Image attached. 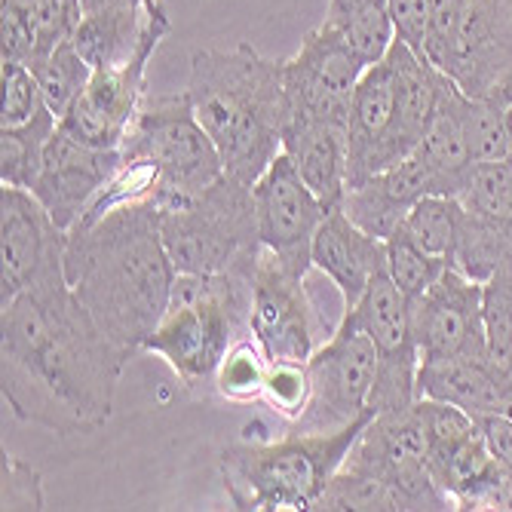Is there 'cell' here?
Wrapping results in <instances>:
<instances>
[{"mask_svg":"<svg viewBox=\"0 0 512 512\" xmlns=\"http://www.w3.org/2000/svg\"><path fill=\"white\" fill-rule=\"evenodd\" d=\"M126 362L68 279L0 307V393L25 424L59 436L96 433L111 421Z\"/></svg>","mask_w":512,"mask_h":512,"instance_id":"1","label":"cell"},{"mask_svg":"<svg viewBox=\"0 0 512 512\" xmlns=\"http://www.w3.org/2000/svg\"><path fill=\"white\" fill-rule=\"evenodd\" d=\"M175 276L154 200L120 203L68 230V286L129 359L145 350L160 325Z\"/></svg>","mask_w":512,"mask_h":512,"instance_id":"2","label":"cell"},{"mask_svg":"<svg viewBox=\"0 0 512 512\" xmlns=\"http://www.w3.org/2000/svg\"><path fill=\"white\" fill-rule=\"evenodd\" d=\"M188 96L234 178L255 184L283 154L292 117L283 62L264 59L249 43L200 50L191 56Z\"/></svg>","mask_w":512,"mask_h":512,"instance_id":"3","label":"cell"},{"mask_svg":"<svg viewBox=\"0 0 512 512\" xmlns=\"http://www.w3.org/2000/svg\"><path fill=\"white\" fill-rule=\"evenodd\" d=\"M252 335V270L178 273L169 307L145 350L160 353L184 387L215 378L237 341Z\"/></svg>","mask_w":512,"mask_h":512,"instance_id":"4","label":"cell"},{"mask_svg":"<svg viewBox=\"0 0 512 512\" xmlns=\"http://www.w3.org/2000/svg\"><path fill=\"white\" fill-rule=\"evenodd\" d=\"M375 411L332 433H289L279 442H237L221 451V479L237 509H313Z\"/></svg>","mask_w":512,"mask_h":512,"instance_id":"5","label":"cell"},{"mask_svg":"<svg viewBox=\"0 0 512 512\" xmlns=\"http://www.w3.org/2000/svg\"><path fill=\"white\" fill-rule=\"evenodd\" d=\"M160 237L178 273L255 270L261 240L252 184L224 172L197 197L160 209Z\"/></svg>","mask_w":512,"mask_h":512,"instance_id":"6","label":"cell"},{"mask_svg":"<svg viewBox=\"0 0 512 512\" xmlns=\"http://www.w3.org/2000/svg\"><path fill=\"white\" fill-rule=\"evenodd\" d=\"M120 154L123 163H148L157 169V191L151 197L157 209L197 197L227 172L188 89L172 96H145Z\"/></svg>","mask_w":512,"mask_h":512,"instance_id":"7","label":"cell"},{"mask_svg":"<svg viewBox=\"0 0 512 512\" xmlns=\"http://www.w3.org/2000/svg\"><path fill=\"white\" fill-rule=\"evenodd\" d=\"M310 378V399L295 421V433H332L362 414L378 371V350L353 310H344L338 329L304 362Z\"/></svg>","mask_w":512,"mask_h":512,"instance_id":"8","label":"cell"},{"mask_svg":"<svg viewBox=\"0 0 512 512\" xmlns=\"http://www.w3.org/2000/svg\"><path fill=\"white\" fill-rule=\"evenodd\" d=\"M166 34H169V16L157 0H151L145 34H142V43H138V50L123 65L92 71L86 92L59 120V126L83 145L120 151L138 108H142V99L148 96L145 92L148 62L154 59L157 46Z\"/></svg>","mask_w":512,"mask_h":512,"instance_id":"9","label":"cell"},{"mask_svg":"<svg viewBox=\"0 0 512 512\" xmlns=\"http://www.w3.org/2000/svg\"><path fill=\"white\" fill-rule=\"evenodd\" d=\"M427 454L430 439L424 427V414L421 405L411 402L405 408L378 411L371 417L359 439L353 442L350 454L344 457V463L393 482L405 494L411 512L454 509V500L430 476Z\"/></svg>","mask_w":512,"mask_h":512,"instance_id":"10","label":"cell"},{"mask_svg":"<svg viewBox=\"0 0 512 512\" xmlns=\"http://www.w3.org/2000/svg\"><path fill=\"white\" fill-rule=\"evenodd\" d=\"M325 322L307 292V276L261 246L252 270V338L270 362H307ZM329 335V332H325Z\"/></svg>","mask_w":512,"mask_h":512,"instance_id":"11","label":"cell"},{"mask_svg":"<svg viewBox=\"0 0 512 512\" xmlns=\"http://www.w3.org/2000/svg\"><path fill=\"white\" fill-rule=\"evenodd\" d=\"M362 329L371 335L378 350V371L371 384L368 408L390 411L417 402V368H421V347L414 338L411 301L396 289L387 270L368 283L356 307H350Z\"/></svg>","mask_w":512,"mask_h":512,"instance_id":"12","label":"cell"},{"mask_svg":"<svg viewBox=\"0 0 512 512\" xmlns=\"http://www.w3.org/2000/svg\"><path fill=\"white\" fill-rule=\"evenodd\" d=\"M65 246L68 230H62L43 203L25 191L4 184L0 191V307L22 292L65 279Z\"/></svg>","mask_w":512,"mask_h":512,"instance_id":"13","label":"cell"},{"mask_svg":"<svg viewBox=\"0 0 512 512\" xmlns=\"http://www.w3.org/2000/svg\"><path fill=\"white\" fill-rule=\"evenodd\" d=\"M368 62L332 28L319 25L301 40V50L283 62L292 117L350 123L353 92Z\"/></svg>","mask_w":512,"mask_h":512,"instance_id":"14","label":"cell"},{"mask_svg":"<svg viewBox=\"0 0 512 512\" xmlns=\"http://www.w3.org/2000/svg\"><path fill=\"white\" fill-rule=\"evenodd\" d=\"M252 197L261 246L289 270L307 276L313 267V237L329 209L307 188V181L286 154H279L252 184Z\"/></svg>","mask_w":512,"mask_h":512,"instance_id":"15","label":"cell"},{"mask_svg":"<svg viewBox=\"0 0 512 512\" xmlns=\"http://www.w3.org/2000/svg\"><path fill=\"white\" fill-rule=\"evenodd\" d=\"M411 322L421 359L488 353L482 283L454 267H448L421 298L411 301Z\"/></svg>","mask_w":512,"mask_h":512,"instance_id":"16","label":"cell"},{"mask_svg":"<svg viewBox=\"0 0 512 512\" xmlns=\"http://www.w3.org/2000/svg\"><path fill=\"white\" fill-rule=\"evenodd\" d=\"M512 65V0H463L436 68L460 92L482 99Z\"/></svg>","mask_w":512,"mask_h":512,"instance_id":"17","label":"cell"},{"mask_svg":"<svg viewBox=\"0 0 512 512\" xmlns=\"http://www.w3.org/2000/svg\"><path fill=\"white\" fill-rule=\"evenodd\" d=\"M123 154L77 142L62 126L43 151L40 172L31 184V194L43 203L62 230H71L83 209L120 172Z\"/></svg>","mask_w":512,"mask_h":512,"instance_id":"18","label":"cell"},{"mask_svg":"<svg viewBox=\"0 0 512 512\" xmlns=\"http://www.w3.org/2000/svg\"><path fill=\"white\" fill-rule=\"evenodd\" d=\"M396 74L390 56L371 62L353 92L347 123V191L396 163Z\"/></svg>","mask_w":512,"mask_h":512,"instance_id":"19","label":"cell"},{"mask_svg":"<svg viewBox=\"0 0 512 512\" xmlns=\"http://www.w3.org/2000/svg\"><path fill=\"white\" fill-rule=\"evenodd\" d=\"M417 396L451 402L473 417H512V371H506L488 353L457 359H421Z\"/></svg>","mask_w":512,"mask_h":512,"instance_id":"20","label":"cell"},{"mask_svg":"<svg viewBox=\"0 0 512 512\" xmlns=\"http://www.w3.org/2000/svg\"><path fill=\"white\" fill-rule=\"evenodd\" d=\"M313 267L332 279L344 298V310H350L371 279L387 270V240L371 237L344 209H329L313 237Z\"/></svg>","mask_w":512,"mask_h":512,"instance_id":"21","label":"cell"},{"mask_svg":"<svg viewBox=\"0 0 512 512\" xmlns=\"http://www.w3.org/2000/svg\"><path fill=\"white\" fill-rule=\"evenodd\" d=\"M424 197H433L430 178L421 160L411 154L402 163L350 188L344 194L341 209L347 212L353 224L368 230L371 237L390 240L396 234V227L402 224V218L408 215V209Z\"/></svg>","mask_w":512,"mask_h":512,"instance_id":"22","label":"cell"},{"mask_svg":"<svg viewBox=\"0 0 512 512\" xmlns=\"http://www.w3.org/2000/svg\"><path fill=\"white\" fill-rule=\"evenodd\" d=\"M283 154L295 163L325 209H341L347 194V126L289 117Z\"/></svg>","mask_w":512,"mask_h":512,"instance_id":"23","label":"cell"},{"mask_svg":"<svg viewBox=\"0 0 512 512\" xmlns=\"http://www.w3.org/2000/svg\"><path fill=\"white\" fill-rule=\"evenodd\" d=\"M148 4H138V0H80V16L68 40L92 65V71L123 65L142 43Z\"/></svg>","mask_w":512,"mask_h":512,"instance_id":"24","label":"cell"},{"mask_svg":"<svg viewBox=\"0 0 512 512\" xmlns=\"http://www.w3.org/2000/svg\"><path fill=\"white\" fill-rule=\"evenodd\" d=\"M460 102H463V92L451 80L430 132L424 135V142L414 148V157L421 160V166L430 178L433 197H460L473 169L479 166L470 151L467 132H463Z\"/></svg>","mask_w":512,"mask_h":512,"instance_id":"25","label":"cell"},{"mask_svg":"<svg viewBox=\"0 0 512 512\" xmlns=\"http://www.w3.org/2000/svg\"><path fill=\"white\" fill-rule=\"evenodd\" d=\"M325 25H332L368 65L381 62L396 40L390 0H329Z\"/></svg>","mask_w":512,"mask_h":512,"instance_id":"26","label":"cell"},{"mask_svg":"<svg viewBox=\"0 0 512 512\" xmlns=\"http://www.w3.org/2000/svg\"><path fill=\"white\" fill-rule=\"evenodd\" d=\"M313 509L319 512H347V509H359V512H411L405 494L359 467H347L341 463V470L329 479L325 491L319 494V500L313 503Z\"/></svg>","mask_w":512,"mask_h":512,"instance_id":"27","label":"cell"},{"mask_svg":"<svg viewBox=\"0 0 512 512\" xmlns=\"http://www.w3.org/2000/svg\"><path fill=\"white\" fill-rule=\"evenodd\" d=\"M56 129L59 117L50 108L19 129H0V181L10 184V188L31 191L43 163V151Z\"/></svg>","mask_w":512,"mask_h":512,"instance_id":"28","label":"cell"},{"mask_svg":"<svg viewBox=\"0 0 512 512\" xmlns=\"http://www.w3.org/2000/svg\"><path fill=\"white\" fill-rule=\"evenodd\" d=\"M512 264V246L500 234L494 224L485 218L463 209L460 212V227H457V243L451 255V267L460 270L463 276L476 279V283H488V279L503 267Z\"/></svg>","mask_w":512,"mask_h":512,"instance_id":"29","label":"cell"},{"mask_svg":"<svg viewBox=\"0 0 512 512\" xmlns=\"http://www.w3.org/2000/svg\"><path fill=\"white\" fill-rule=\"evenodd\" d=\"M460 212H463V206L457 197H424L408 209V215L396 227V234H402L408 243L424 249L427 255L451 264Z\"/></svg>","mask_w":512,"mask_h":512,"instance_id":"30","label":"cell"},{"mask_svg":"<svg viewBox=\"0 0 512 512\" xmlns=\"http://www.w3.org/2000/svg\"><path fill=\"white\" fill-rule=\"evenodd\" d=\"M457 200L467 212L494 224L512 246V163H479Z\"/></svg>","mask_w":512,"mask_h":512,"instance_id":"31","label":"cell"},{"mask_svg":"<svg viewBox=\"0 0 512 512\" xmlns=\"http://www.w3.org/2000/svg\"><path fill=\"white\" fill-rule=\"evenodd\" d=\"M34 74H37L46 108L62 120L86 92L92 80V65L74 50L71 40H62L56 50L34 68Z\"/></svg>","mask_w":512,"mask_h":512,"instance_id":"32","label":"cell"},{"mask_svg":"<svg viewBox=\"0 0 512 512\" xmlns=\"http://www.w3.org/2000/svg\"><path fill=\"white\" fill-rule=\"evenodd\" d=\"M267 365L270 359L258 347V341L243 338L230 347L224 362L215 371L218 393L234 399V402H252L264 396V381H267Z\"/></svg>","mask_w":512,"mask_h":512,"instance_id":"33","label":"cell"},{"mask_svg":"<svg viewBox=\"0 0 512 512\" xmlns=\"http://www.w3.org/2000/svg\"><path fill=\"white\" fill-rule=\"evenodd\" d=\"M482 301L488 356L512 371V264H503L488 283H482Z\"/></svg>","mask_w":512,"mask_h":512,"instance_id":"34","label":"cell"},{"mask_svg":"<svg viewBox=\"0 0 512 512\" xmlns=\"http://www.w3.org/2000/svg\"><path fill=\"white\" fill-rule=\"evenodd\" d=\"M448 267V261L427 255L424 249L408 243L402 234H393L387 240V273L408 301L421 298Z\"/></svg>","mask_w":512,"mask_h":512,"instance_id":"35","label":"cell"},{"mask_svg":"<svg viewBox=\"0 0 512 512\" xmlns=\"http://www.w3.org/2000/svg\"><path fill=\"white\" fill-rule=\"evenodd\" d=\"M460 120H463V132H467V142H470L476 163H512L509 135L494 105H488L485 99H470L467 92H463Z\"/></svg>","mask_w":512,"mask_h":512,"instance_id":"36","label":"cell"},{"mask_svg":"<svg viewBox=\"0 0 512 512\" xmlns=\"http://www.w3.org/2000/svg\"><path fill=\"white\" fill-rule=\"evenodd\" d=\"M4 4H13L31 22L40 62L50 56L62 40L71 37L74 22L80 16V0H4Z\"/></svg>","mask_w":512,"mask_h":512,"instance_id":"37","label":"cell"},{"mask_svg":"<svg viewBox=\"0 0 512 512\" xmlns=\"http://www.w3.org/2000/svg\"><path fill=\"white\" fill-rule=\"evenodd\" d=\"M46 111L43 92L37 74L25 65L4 62V114H0V129H19Z\"/></svg>","mask_w":512,"mask_h":512,"instance_id":"38","label":"cell"},{"mask_svg":"<svg viewBox=\"0 0 512 512\" xmlns=\"http://www.w3.org/2000/svg\"><path fill=\"white\" fill-rule=\"evenodd\" d=\"M264 399L276 414L289 417L295 424L307 408L310 399V378L307 365L301 362H270L267 365V381H264Z\"/></svg>","mask_w":512,"mask_h":512,"instance_id":"39","label":"cell"},{"mask_svg":"<svg viewBox=\"0 0 512 512\" xmlns=\"http://www.w3.org/2000/svg\"><path fill=\"white\" fill-rule=\"evenodd\" d=\"M0 476H4V485H0V509H43V485L37 470H31L28 463H22L19 457L4 451V463H0Z\"/></svg>","mask_w":512,"mask_h":512,"instance_id":"40","label":"cell"},{"mask_svg":"<svg viewBox=\"0 0 512 512\" xmlns=\"http://www.w3.org/2000/svg\"><path fill=\"white\" fill-rule=\"evenodd\" d=\"M0 59L25 65L31 71L40 62V50H37V37H34L31 22L13 4H4V0H0Z\"/></svg>","mask_w":512,"mask_h":512,"instance_id":"41","label":"cell"},{"mask_svg":"<svg viewBox=\"0 0 512 512\" xmlns=\"http://www.w3.org/2000/svg\"><path fill=\"white\" fill-rule=\"evenodd\" d=\"M454 509L463 512H512V473H506L500 463L463 497H457Z\"/></svg>","mask_w":512,"mask_h":512,"instance_id":"42","label":"cell"},{"mask_svg":"<svg viewBox=\"0 0 512 512\" xmlns=\"http://www.w3.org/2000/svg\"><path fill=\"white\" fill-rule=\"evenodd\" d=\"M476 424H479V433H482L491 457L506 473H512V417L485 414V417H476Z\"/></svg>","mask_w":512,"mask_h":512,"instance_id":"43","label":"cell"},{"mask_svg":"<svg viewBox=\"0 0 512 512\" xmlns=\"http://www.w3.org/2000/svg\"><path fill=\"white\" fill-rule=\"evenodd\" d=\"M482 99H485L488 105H494V111L500 114L503 129H506V135H509V145H512V65L494 80V86L485 92Z\"/></svg>","mask_w":512,"mask_h":512,"instance_id":"44","label":"cell"},{"mask_svg":"<svg viewBox=\"0 0 512 512\" xmlns=\"http://www.w3.org/2000/svg\"><path fill=\"white\" fill-rule=\"evenodd\" d=\"M138 4H148V0H138Z\"/></svg>","mask_w":512,"mask_h":512,"instance_id":"45","label":"cell"}]
</instances>
